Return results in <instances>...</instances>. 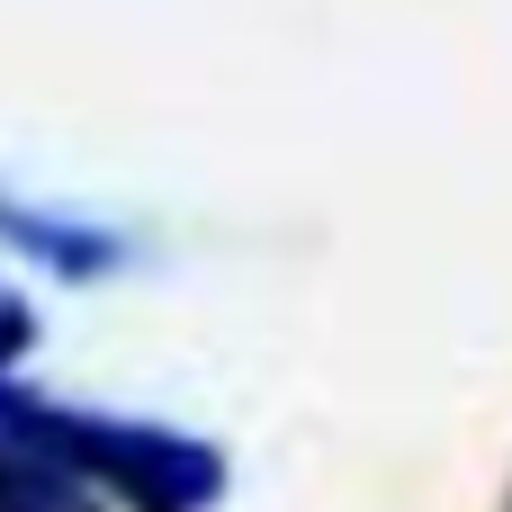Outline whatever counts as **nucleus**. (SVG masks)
<instances>
[{"mask_svg":"<svg viewBox=\"0 0 512 512\" xmlns=\"http://www.w3.org/2000/svg\"><path fill=\"white\" fill-rule=\"evenodd\" d=\"M54 450L117 512H216V495H225V450L198 432H171V423L54 405Z\"/></svg>","mask_w":512,"mask_h":512,"instance_id":"obj_1","label":"nucleus"},{"mask_svg":"<svg viewBox=\"0 0 512 512\" xmlns=\"http://www.w3.org/2000/svg\"><path fill=\"white\" fill-rule=\"evenodd\" d=\"M0 512H108L54 450V396L0 378Z\"/></svg>","mask_w":512,"mask_h":512,"instance_id":"obj_2","label":"nucleus"},{"mask_svg":"<svg viewBox=\"0 0 512 512\" xmlns=\"http://www.w3.org/2000/svg\"><path fill=\"white\" fill-rule=\"evenodd\" d=\"M0 252H9V261H36L45 279L90 288V279L126 270V252H135V243H126L117 225H90V216H72V207H36V198L0 189Z\"/></svg>","mask_w":512,"mask_h":512,"instance_id":"obj_3","label":"nucleus"},{"mask_svg":"<svg viewBox=\"0 0 512 512\" xmlns=\"http://www.w3.org/2000/svg\"><path fill=\"white\" fill-rule=\"evenodd\" d=\"M36 351V306L18 288H0V378H18V360Z\"/></svg>","mask_w":512,"mask_h":512,"instance_id":"obj_4","label":"nucleus"}]
</instances>
